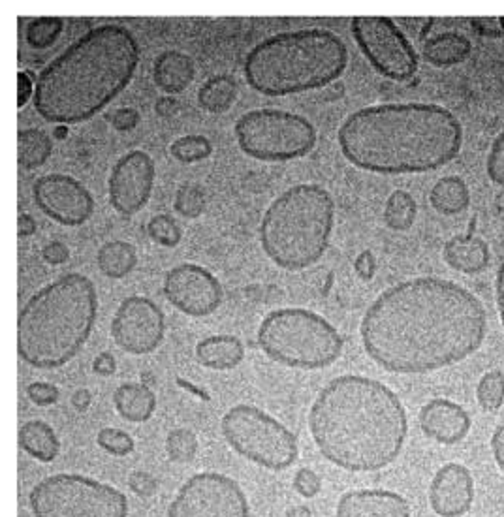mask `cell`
Returning a JSON list of instances; mask_svg holds the SVG:
<instances>
[{"mask_svg":"<svg viewBox=\"0 0 504 517\" xmlns=\"http://www.w3.org/2000/svg\"><path fill=\"white\" fill-rule=\"evenodd\" d=\"M36 517H126L128 501L119 489L81 474H55L32 487Z\"/></svg>","mask_w":504,"mask_h":517,"instance_id":"30bf717a","label":"cell"},{"mask_svg":"<svg viewBox=\"0 0 504 517\" xmlns=\"http://www.w3.org/2000/svg\"><path fill=\"white\" fill-rule=\"evenodd\" d=\"M27 395L34 405L38 407H49L59 401V388L49 382H32L27 386Z\"/></svg>","mask_w":504,"mask_h":517,"instance_id":"60d3db41","label":"cell"},{"mask_svg":"<svg viewBox=\"0 0 504 517\" xmlns=\"http://www.w3.org/2000/svg\"><path fill=\"white\" fill-rule=\"evenodd\" d=\"M491 452H493L499 469L504 472V422L495 429V433L491 437Z\"/></svg>","mask_w":504,"mask_h":517,"instance_id":"681fc988","label":"cell"},{"mask_svg":"<svg viewBox=\"0 0 504 517\" xmlns=\"http://www.w3.org/2000/svg\"><path fill=\"white\" fill-rule=\"evenodd\" d=\"M34 91H36V81L32 78L31 72L19 70L17 72V108H23L31 100Z\"/></svg>","mask_w":504,"mask_h":517,"instance_id":"ee69618b","label":"cell"},{"mask_svg":"<svg viewBox=\"0 0 504 517\" xmlns=\"http://www.w3.org/2000/svg\"><path fill=\"white\" fill-rule=\"evenodd\" d=\"M348 66L345 42L326 29L269 36L245 59V78L264 96L315 91L341 78Z\"/></svg>","mask_w":504,"mask_h":517,"instance_id":"8992f818","label":"cell"},{"mask_svg":"<svg viewBox=\"0 0 504 517\" xmlns=\"http://www.w3.org/2000/svg\"><path fill=\"white\" fill-rule=\"evenodd\" d=\"M495 294H497V307L501 314V322L504 328V264H501L497 271V281H495Z\"/></svg>","mask_w":504,"mask_h":517,"instance_id":"816d5d0a","label":"cell"},{"mask_svg":"<svg viewBox=\"0 0 504 517\" xmlns=\"http://www.w3.org/2000/svg\"><path fill=\"white\" fill-rule=\"evenodd\" d=\"M93 369L96 375L111 376L117 369V363L111 352H100L93 361Z\"/></svg>","mask_w":504,"mask_h":517,"instance_id":"c3c4849f","label":"cell"},{"mask_svg":"<svg viewBox=\"0 0 504 517\" xmlns=\"http://www.w3.org/2000/svg\"><path fill=\"white\" fill-rule=\"evenodd\" d=\"M147 234L157 245L168 247V249L177 247L183 237V232L172 215H157L149 220Z\"/></svg>","mask_w":504,"mask_h":517,"instance_id":"8d00e7d4","label":"cell"},{"mask_svg":"<svg viewBox=\"0 0 504 517\" xmlns=\"http://www.w3.org/2000/svg\"><path fill=\"white\" fill-rule=\"evenodd\" d=\"M354 271L362 281H371L377 273V260L371 251H362L354 260Z\"/></svg>","mask_w":504,"mask_h":517,"instance_id":"f6af8a7d","label":"cell"},{"mask_svg":"<svg viewBox=\"0 0 504 517\" xmlns=\"http://www.w3.org/2000/svg\"><path fill=\"white\" fill-rule=\"evenodd\" d=\"M98 446L113 455V457H125V455L132 454L134 452V440L121 429H115V427H104L98 431V437H96Z\"/></svg>","mask_w":504,"mask_h":517,"instance_id":"74e56055","label":"cell"},{"mask_svg":"<svg viewBox=\"0 0 504 517\" xmlns=\"http://www.w3.org/2000/svg\"><path fill=\"white\" fill-rule=\"evenodd\" d=\"M162 290L177 311L189 316H209L219 309L222 301L219 279L196 264H181L170 269Z\"/></svg>","mask_w":504,"mask_h":517,"instance_id":"2e32d148","label":"cell"},{"mask_svg":"<svg viewBox=\"0 0 504 517\" xmlns=\"http://www.w3.org/2000/svg\"><path fill=\"white\" fill-rule=\"evenodd\" d=\"M42 256H44V260L51 264V266H61L64 262H68V258H70V251H68V247L61 243V241H51L48 243L46 247H44V251H42Z\"/></svg>","mask_w":504,"mask_h":517,"instance_id":"7dc6e473","label":"cell"},{"mask_svg":"<svg viewBox=\"0 0 504 517\" xmlns=\"http://www.w3.org/2000/svg\"><path fill=\"white\" fill-rule=\"evenodd\" d=\"M418 205L407 190H395L384 207V224L394 232H407L416 220Z\"/></svg>","mask_w":504,"mask_h":517,"instance_id":"4dcf8cb0","label":"cell"},{"mask_svg":"<svg viewBox=\"0 0 504 517\" xmlns=\"http://www.w3.org/2000/svg\"><path fill=\"white\" fill-rule=\"evenodd\" d=\"M113 405L117 414L126 422H147L157 408V397L145 384H121L113 393Z\"/></svg>","mask_w":504,"mask_h":517,"instance_id":"d4e9b609","label":"cell"},{"mask_svg":"<svg viewBox=\"0 0 504 517\" xmlns=\"http://www.w3.org/2000/svg\"><path fill=\"white\" fill-rule=\"evenodd\" d=\"M230 448L269 470H284L298 459V440L283 423L251 405L230 408L221 422Z\"/></svg>","mask_w":504,"mask_h":517,"instance_id":"8fae6325","label":"cell"},{"mask_svg":"<svg viewBox=\"0 0 504 517\" xmlns=\"http://www.w3.org/2000/svg\"><path fill=\"white\" fill-rule=\"evenodd\" d=\"M322 489V478L315 470L300 469L294 476V491L303 499H313Z\"/></svg>","mask_w":504,"mask_h":517,"instance_id":"ab89813d","label":"cell"},{"mask_svg":"<svg viewBox=\"0 0 504 517\" xmlns=\"http://www.w3.org/2000/svg\"><path fill=\"white\" fill-rule=\"evenodd\" d=\"M429 202L435 211L446 217L463 213L471 204V190L457 175H446L435 183L429 192Z\"/></svg>","mask_w":504,"mask_h":517,"instance_id":"484cf974","label":"cell"},{"mask_svg":"<svg viewBox=\"0 0 504 517\" xmlns=\"http://www.w3.org/2000/svg\"><path fill=\"white\" fill-rule=\"evenodd\" d=\"M499 21H501V29H503L504 32V17H499Z\"/></svg>","mask_w":504,"mask_h":517,"instance_id":"9f6ffc18","label":"cell"},{"mask_svg":"<svg viewBox=\"0 0 504 517\" xmlns=\"http://www.w3.org/2000/svg\"><path fill=\"white\" fill-rule=\"evenodd\" d=\"M64 29L61 17H38L27 25L25 38L32 49H48L57 42Z\"/></svg>","mask_w":504,"mask_h":517,"instance_id":"1f68e13d","label":"cell"},{"mask_svg":"<svg viewBox=\"0 0 504 517\" xmlns=\"http://www.w3.org/2000/svg\"><path fill=\"white\" fill-rule=\"evenodd\" d=\"M96 264L106 277L123 279L138 264V256L130 243L108 241L98 249Z\"/></svg>","mask_w":504,"mask_h":517,"instance_id":"f1b7e54d","label":"cell"},{"mask_svg":"<svg viewBox=\"0 0 504 517\" xmlns=\"http://www.w3.org/2000/svg\"><path fill=\"white\" fill-rule=\"evenodd\" d=\"M170 153L175 160H179L183 164H194V162L211 157L213 145L205 136L190 134V136H183V138L175 140L170 145Z\"/></svg>","mask_w":504,"mask_h":517,"instance_id":"d6a6232c","label":"cell"},{"mask_svg":"<svg viewBox=\"0 0 504 517\" xmlns=\"http://www.w3.org/2000/svg\"><path fill=\"white\" fill-rule=\"evenodd\" d=\"M196 358L215 371H230L245 358V346L234 335H211L196 345Z\"/></svg>","mask_w":504,"mask_h":517,"instance_id":"603a6c76","label":"cell"},{"mask_svg":"<svg viewBox=\"0 0 504 517\" xmlns=\"http://www.w3.org/2000/svg\"><path fill=\"white\" fill-rule=\"evenodd\" d=\"M236 98V79L230 76H215L207 79L198 91V104L209 113H224L230 110Z\"/></svg>","mask_w":504,"mask_h":517,"instance_id":"f546056e","label":"cell"},{"mask_svg":"<svg viewBox=\"0 0 504 517\" xmlns=\"http://www.w3.org/2000/svg\"><path fill=\"white\" fill-rule=\"evenodd\" d=\"M108 121L115 130L128 132V130H134L140 123V113L132 108H119L113 113H108Z\"/></svg>","mask_w":504,"mask_h":517,"instance_id":"7bdbcfd3","label":"cell"},{"mask_svg":"<svg viewBox=\"0 0 504 517\" xmlns=\"http://www.w3.org/2000/svg\"><path fill=\"white\" fill-rule=\"evenodd\" d=\"M286 517H311V510L307 506H303V504H298V506H292L286 512Z\"/></svg>","mask_w":504,"mask_h":517,"instance_id":"db71d44e","label":"cell"},{"mask_svg":"<svg viewBox=\"0 0 504 517\" xmlns=\"http://www.w3.org/2000/svg\"><path fill=\"white\" fill-rule=\"evenodd\" d=\"M32 196L36 207L49 219L63 226H81L93 217L95 200L78 179L64 173H48L40 177Z\"/></svg>","mask_w":504,"mask_h":517,"instance_id":"9a60e30c","label":"cell"},{"mask_svg":"<svg viewBox=\"0 0 504 517\" xmlns=\"http://www.w3.org/2000/svg\"><path fill=\"white\" fill-rule=\"evenodd\" d=\"M258 345L277 363L294 369H324L339 360L343 337L320 314L288 307L264 318L258 329Z\"/></svg>","mask_w":504,"mask_h":517,"instance_id":"ba28073f","label":"cell"},{"mask_svg":"<svg viewBox=\"0 0 504 517\" xmlns=\"http://www.w3.org/2000/svg\"><path fill=\"white\" fill-rule=\"evenodd\" d=\"M476 397L480 407L486 412H497L504 405V373L503 371H489L480 378Z\"/></svg>","mask_w":504,"mask_h":517,"instance_id":"836d02e7","label":"cell"},{"mask_svg":"<svg viewBox=\"0 0 504 517\" xmlns=\"http://www.w3.org/2000/svg\"><path fill=\"white\" fill-rule=\"evenodd\" d=\"M471 51L473 44L467 36L459 32H442L427 38L422 46V57L431 66L448 68L467 61Z\"/></svg>","mask_w":504,"mask_h":517,"instance_id":"cb8c5ba5","label":"cell"},{"mask_svg":"<svg viewBox=\"0 0 504 517\" xmlns=\"http://www.w3.org/2000/svg\"><path fill=\"white\" fill-rule=\"evenodd\" d=\"M128 487L132 493H136L138 497H153L158 491L157 478L151 472H143V470H136L128 476Z\"/></svg>","mask_w":504,"mask_h":517,"instance_id":"b9f144b4","label":"cell"},{"mask_svg":"<svg viewBox=\"0 0 504 517\" xmlns=\"http://www.w3.org/2000/svg\"><path fill=\"white\" fill-rule=\"evenodd\" d=\"M476 222H471V228L465 235H456L450 241H446L442 249V258L448 266L459 273L474 275L484 271L489 264L488 243L474 235Z\"/></svg>","mask_w":504,"mask_h":517,"instance_id":"44dd1931","label":"cell"},{"mask_svg":"<svg viewBox=\"0 0 504 517\" xmlns=\"http://www.w3.org/2000/svg\"><path fill=\"white\" fill-rule=\"evenodd\" d=\"M418 422L426 437L441 444H457L471 431L469 412L454 401L442 397L431 399L422 407Z\"/></svg>","mask_w":504,"mask_h":517,"instance_id":"d6986e66","label":"cell"},{"mask_svg":"<svg viewBox=\"0 0 504 517\" xmlns=\"http://www.w3.org/2000/svg\"><path fill=\"white\" fill-rule=\"evenodd\" d=\"M239 149L256 160L288 162L309 155L316 130L303 115L283 110H252L236 123Z\"/></svg>","mask_w":504,"mask_h":517,"instance_id":"9c48e42d","label":"cell"},{"mask_svg":"<svg viewBox=\"0 0 504 517\" xmlns=\"http://www.w3.org/2000/svg\"><path fill=\"white\" fill-rule=\"evenodd\" d=\"M316 448L350 472L384 469L401 454L409 418L397 393L362 375H343L318 393L309 412Z\"/></svg>","mask_w":504,"mask_h":517,"instance_id":"7a4b0ae2","label":"cell"},{"mask_svg":"<svg viewBox=\"0 0 504 517\" xmlns=\"http://www.w3.org/2000/svg\"><path fill=\"white\" fill-rule=\"evenodd\" d=\"M91 401H93V395H91L89 390H85V388L78 390V392L72 395V405H74V408H76L78 412H85V410L89 408V405H91Z\"/></svg>","mask_w":504,"mask_h":517,"instance_id":"f5cc1de1","label":"cell"},{"mask_svg":"<svg viewBox=\"0 0 504 517\" xmlns=\"http://www.w3.org/2000/svg\"><path fill=\"white\" fill-rule=\"evenodd\" d=\"M335 202L320 185L301 183L275 198L260 224V243L269 260L288 271L316 264L328 251Z\"/></svg>","mask_w":504,"mask_h":517,"instance_id":"52a82bcc","label":"cell"},{"mask_svg":"<svg viewBox=\"0 0 504 517\" xmlns=\"http://www.w3.org/2000/svg\"><path fill=\"white\" fill-rule=\"evenodd\" d=\"M168 517H251L247 495L236 480L221 472L189 478L170 504Z\"/></svg>","mask_w":504,"mask_h":517,"instance_id":"4fadbf2b","label":"cell"},{"mask_svg":"<svg viewBox=\"0 0 504 517\" xmlns=\"http://www.w3.org/2000/svg\"><path fill=\"white\" fill-rule=\"evenodd\" d=\"M486 172L491 183H495L497 187H504V128L489 149Z\"/></svg>","mask_w":504,"mask_h":517,"instance_id":"f35d334b","label":"cell"},{"mask_svg":"<svg viewBox=\"0 0 504 517\" xmlns=\"http://www.w3.org/2000/svg\"><path fill=\"white\" fill-rule=\"evenodd\" d=\"M175 211L185 219H198L205 209V194L200 185H181L175 192Z\"/></svg>","mask_w":504,"mask_h":517,"instance_id":"d590c367","label":"cell"},{"mask_svg":"<svg viewBox=\"0 0 504 517\" xmlns=\"http://www.w3.org/2000/svg\"><path fill=\"white\" fill-rule=\"evenodd\" d=\"M140 63V46L123 25H100L78 38L40 72L34 110L55 125H76L125 91Z\"/></svg>","mask_w":504,"mask_h":517,"instance_id":"277c9868","label":"cell"},{"mask_svg":"<svg viewBox=\"0 0 504 517\" xmlns=\"http://www.w3.org/2000/svg\"><path fill=\"white\" fill-rule=\"evenodd\" d=\"M350 31L365 59L380 76L407 81L416 74L418 55L390 17H354Z\"/></svg>","mask_w":504,"mask_h":517,"instance_id":"7c38bea8","label":"cell"},{"mask_svg":"<svg viewBox=\"0 0 504 517\" xmlns=\"http://www.w3.org/2000/svg\"><path fill=\"white\" fill-rule=\"evenodd\" d=\"M471 27L480 36H489V38H501V36H504L503 29H501V21L497 17H486V19L478 17V19L471 21Z\"/></svg>","mask_w":504,"mask_h":517,"instance_id":"bcb514c9","label":"cell"},{"mask_svg":"<svg viewBox=\"0 0 504 517\" xmlns=\"http://www.w3.org/2000/svg\"><path fill=\"white\" fill-rule=\"evenodd\" d=\"M155 185V160L143 151H130L113 164L110 173V204L125 217H132L149 202Z\"/></svg>","mask_w":504,"mask_h":517,"instance_id":"e0dca14e","label":"cell"},{"mask_svg":"<svg viewBox=\"0 0 504 517\" xmlns=\"http://www.w3.org/2000/svg\"><path fill=\"white\" fill-rule=\"evenodd\" d=\"M360 333L367 356L382 369L426 375L474 354L488 335V314L461 284L418 277L384 290Z\"/></svg>","mask_w":504,"mask_h":517,"instance_id":"6da1fadb","label":"cell"},{"mask_svg":"<svg viewBox=\"0 0 504 517\" xmlns=\"http://www.w3.org/2000/svg\"><path fill=\"white\" fill-rule=\"evenodd\" d=\"M194 63L187 53L166 49L155 59L153 66V78L158 89L164 93H183L190 83L194 81Z\"/></svg>","mask_w":504,"mask_h":517,"instance_id":"7402d4cb","label":"cell"},{"mask_svg":"<svg viewBox=\"0 0 504 517\" xmlns=\"http://www.w3.org/2000/svg\"><path fill=\"white\" fill-rule=\"evenodd\" d=\"M166 331V318L153 299L126 298L111 322V337L128 354L142 356L155 352Z\"/></svg>","mask_w":504,"mask_h":517,"instance_id":"5bb4252c","label":"cell"},{"mask_svg":"<svg viewBox=\"0 0 504 517\" xmlns=\"http://www.w3.org/2000/svg\"><path fill=\"white\" fill-rule=\"evenodd\" d=\"M474 502L471 470L459 463H448L437 470L429 487V504L441 517H461Z\"/></svg>","mask_w":504,"mask_h":517,"instance_id":"ac0fdd59","label":"cell"},{"mask_svg":"<svg viewBox=\"0 0 504 517\" xmlns=\"http://www.w3.org/2000/svg\"><path fill=\"white\" fill-rule=\"evenodd\" d=\"M98 316L93 281L68 273L32 296L17 320L19 358L36 369H57L91 337Z\"/></svg>","mask_w":504,"mask_h":517,"instance_id":"5b68a950","label":"cell"},{"mask_svg":"<svg viewBox=\"0 0 504 517\" xmlns=\"http://www.w3.org/2000/svg\"><path fill=\"white\" fill-rule=\"evenodd\" d=\"M53 141L44 130L25 128L17 134V162L21 170H36L48 162Z\"/></svg>","mask_w":504,"mask_h":517,"instance_id":"83f0119b","label":"cell"},{"mask_svg":"<svg viewBox=\"0 0 504 517\" xmlns=\"http://www.w3.org/2000/svg\"><path fill=\"white\" fill-rule=\"evenodd\" d=\"M19 444L27 454L38 459L40 463H51L59 455L61 444L53 427L40 420L23 423L19 431Z\"/></svg>","mask_w":504,"mask_h":517,"instance_id":"4316f807","label":"cell"},{"mask_svg":"<svg viewBox=\"0 0 504 517\" xmlns=\"http://www.w3.org/2000/svg\"><path fill=\"white\" fill-rule=\"evenodd\" d=\"M166 452L174 463H190L198 454V439L187 427H175L166 439Z\"/></svg>","mask_w":504,"mask_h":517,"instance_id":"e575fe53","label":"cell"},{"mask_svg":"<svg viewBox=\"0 0 504 517\" xmlns=\"http://www.w3.org/2000/svg\"><path fill=\"white\" fill-rule=\"evenodd\" d=\"M177 384H179V386H181V388H185V390H189V392L196 393V395H198V397H200V399H205V401H207V399H209V397H207V393L202 392V390H198V388H194V386H192V384H187V382H185V380H183V378H177Z\"/></svg>","mask_w":504,"mask_h":517,"instance_id":"11a10c76","label":"cell"},{"mask_svg":"<svg viewBox=\"0 0 504 517\" xmlns=\"http://www.w3.org/2000/svg\"><path fill=\"white\" fill-rule=\"evenodd\" d=\"M36 228H38V224H36V220H34L32 215H29V213L19 215V220H17V232H19V237H29V235L36 232Z\"/></svg>","mask_w":504,"mask_h":517,"instance_id":"f907efd6","label":"cell"},{"mask_svg":"<svg viewBox=\"0 0 504 517\" xmlns=\"http://www.w3.org/2000/svg\"><path fill=\"white\" fill-rule=\"evenodd\" d=\"M337 517H410V504L386 489L348 491L339 499Z\"/></svg>","mask_w":504,"mask_h":517,"instance_id":"ffe728a7","label":"cell"},{"mask_svg":"<svg viewBox=\"0 0 504 517\" xmlns=\"http://www.w3.org/2000/svg\"><path fill=\"white\" fill-rule=\"evenodd\" d=\"M337 141L343 157L365 172L426 173L459 155L463 126L437 104H380L348 115Z\"/></svg>","mask_w":504,"mask_h":517,"instance_id":"3957f363","label":"cell"}]
</instances>
